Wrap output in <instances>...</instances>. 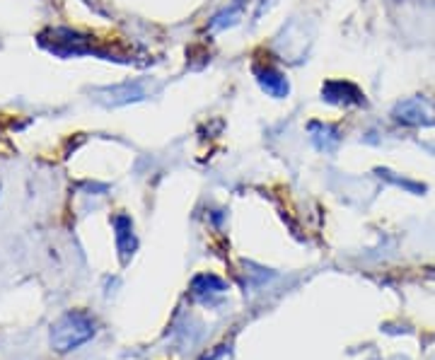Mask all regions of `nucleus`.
<instances>
[{"label": "nucleus", "mask_w": 435, "mask_h": 360, "mask_svg": "<svg viewBox=\"0 0 435 360\" xmlns=\"http://www.w3.org/2000/svg\"><path fill=\"white\" fill-rule=\"evenodd\" d=\"M397 119L404 121V124H428V117H431V112H428L426 102L421 100H407L404 105L397 107Z\"/></svg>", "instance_id": "nucleus-4"}, {"label": "nucleus", "mask_w": 435, "mask_h": 360, "mask_svg": "<svg viewBox=\"0 0 435 360\" xmlns=\"http://www.w3.org/2000/svg\"><path fill=\"white\" fill-rule=\"evenodd\" d=\"M254 75H256V80H259L263 92L276 97V100L285 97L288 90H290V88H288V80H285L283 73H278L276 68H271V65H266V68H256Z\"/></svg>", "instance_id": "nucleus-3"}, {"label": "nucleus", "mask_w": 435, "mask_h": 360, "mask_svg": "<svg viewBox=\"0 0 435 360\" xmlns=\"http://www.w3.org/2000/svg\"><path fill=\"white\" fill-rule=\"evenodd\" d=\"M114 225H116V244H119V249H121V259L128 261V254H133V249H136V240H133V225L126 216L116 218Z\"/></svg>", "instance_id": "nucleus-5"}, {"label": "nucleus", "mask_w": 435, "mask_h": 360, "mask_svg": "<svg viewBox=\"0 0 435 360\" xmlns=\"http://www.w3.org/2000/svg\"><path fill=\"white\" fill-rule=\"evenodd\" d=\"M322 95H324V100L334 102V105H360V102H363V95H360V90L355 88V85L341 83V80L327 83Z\"/></svg>", "instance_id": "nucleus-2"}, {"label": "nucleus", "mask_w": 435, "mask_h": 360, "mask_svg": "<svg viewBox=\"0 0 435 360\" xmlns=\"http://www.w3.org/2000/svg\"><path fill=\"white\" fill-rule=\"evenodd\" d=\"M95 337V324L85 314H65L51 329V344L56 351H73Z\"/></svg>", "instance_id": "nucleus-1"}, {"label": "nucleus", "mask_w": 435, "mask_h": 360, "mask_svg": "<svg viewBox=\"0 0 435 360\" xmlns=\"http://www.w3.org/2000/svg\"><path fill=\"white\" fill-rule=\"evenodd\" d=\"M194 295H211V292H223L225 283L218 276H211V273H204V276L194 278Z\"/></svg>", "instance_id": "nucleus-6"}]
</instances>
